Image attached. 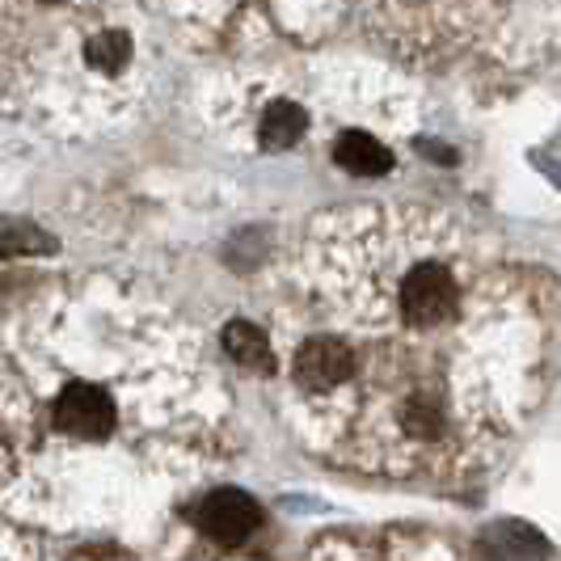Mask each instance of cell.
Listing matches in <instances>:
<instances>
[{"label": "cell", "instance_id": "cell-5", "mask_svg": "<svg viewBox=\"0 0 561 561\" xmlns=\"http://www.w3.org/2000/svg\"><path fill=\"white\" fill-rule=\"evenodd\" d=\"M334 157H337V165L351 169V173H359V178L389 173V165H393L389 148H385L380 140H371V136H364V131H346V136H337Z\"/></svg>", "mask_w": 561, "mask_h": 561}, {"label": "cell", "instance_id": "cell-6", "mask_svg": "<svg viewBox=\"0 0 561 561\" xmlns=\"http://www.w3.org/2000/svg\"><path fill=\"white\" fill-rule=\"evenodd\" d=\"M305 111L296 102H275L266 118H262V144L266 148H291V144L305 136Z\"/></svg>", "mask_w": 561, "mask_h": 561}, {"label": "cell", "instance_id": "cell-4", "mask_svg": "<svg viewBox=\"0 0 561 561\" xmlns=\"http://www.w3.org/2000/svg\"><path fill=\"white\" fill-rule=\"evenodd\" d=\"M351 367H355V355H351V346L337 342V337H312V342L300 346V355H296V376H300V385H305V389H317V393L342 385V380L351 376Z\"/></svg>", "mask_w": 561, "mask_h": 561}, {"label": "cell", "instance_id": "cell-1", "mask_svg": "<svg viewBox=\"0 0 561 561\" xmlns=\"http://www.w3.org/2000/svg\"><path fill=\"white\" fill-rule=\"evenodd\" d=\"M401 312L414 330H435L456 312V283L444 266L422 262L401 283Z\"/></svg>", "mask_w": 561, "mask_h": 561}, {"label": "cell", "instance_id": "cell-2", "mask_svg": "<svg viewBox=\"0 0 561 561\" xmlns=\"http://www.w3.org/2000/svg\"><path fill=\"white\" fill-rule=\"evenodd\" d=\"M195 524L203 536H211L216 545H237L262 524V506L241 490H216L195 506Z\"/></svg>", "mask_w": 561, "mask_h": 561}, {"label": "cell", "instance_id": "cell-3", "mask_svg": "<svg viewBox=\"0 0 561 561\" xmlns=\"http://www.w3.org/2000/svg\"><path fill=\"white\" fill-rule=\"evenodd\" d=\"M114 426V401L98 385H68L56 401V431L77 439H102Z\"/></svg>", "mask_w": 561, "mask_h": 561}, {"label": "cell", "instance_id": "cell-8", "mask_svg": "<svg viewBox=\"0 0 561 561\" xmlns=\"http://www.w3.org/2000/svg\"><path fill=\"white\" fill-rule=\"evenodd\" d=\"M84 59H89L93 68H102V72H118V68L131 59V38H127L123 30H102V34L89 38Z\"/></svg>", "mask_w": 561, "mask_h": 561}, {"label": "cell", "instance_id": "cell-7", "mask_svg": "<svg viewBox=\"0 0 561 561\" xmlns=\"http://www.w3.org/2000/svg\"><path fill=\"white\" fill-rule=\"evenodd\" d=\"M225 346L237 364H245V367L271 364V342L262 337V330H253L250 321H232L225 330Z\"/></svg>", "mask_w": 561, "mask_h": 561}]
</instances>
